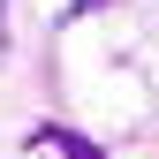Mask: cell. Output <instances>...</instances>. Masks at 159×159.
<instances>
[{
    "instance_id": "cell-3",
    "label": "cell",
    "mask_w": 159,
    "mask_h": 159,
    "mask_svg": "<svg viewBox=\"0 0 159 159\" xmlns=\"http://www.w3.org/2000/svg\"><path fill=\"white\" fill-rule=\"evenodd\" d=\"M0 53H8V0H0Z\"/></svg>"
},
{
    "instance_id": "cell-2",
    "label": "cell",
    "mask_w": 159,
    "mask_h": 159,
    "mask_svg": "<svg viewBox=\"0 0 159 159\" xmlns=\"http://www.w3.org/2000/svg\"><path fill=\"white\" fill-rule=\"evenodd\" d=\"M91 8H106V0H68V8H61V23H76V15H91Z\"/></svg>"
},
{
    "instance_id": "cell-1",
    "label": "cell",
    "mask_w": 159,
    "mask_h": 159,
    "mask_svg": "<svg viewBox=\"0 0 159 159\" xmlns=\"http://www.w3.org/2000/svg\"><path fill=\"white\" fill-rule=\"evenodd\" d=\"M30 144H53L61 159H106V152H98L91 136H84V129H61V121H46V129H30Z\"/></svg>"
}]
</instances>
